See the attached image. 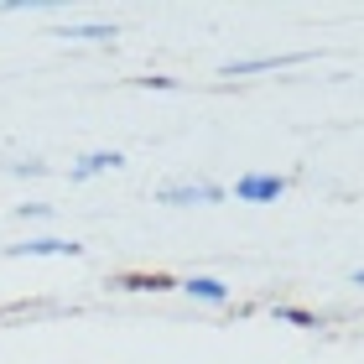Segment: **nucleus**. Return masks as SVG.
Here are the masks:
<instances>
[{"label":"nucleus","instance_id":"nucleus-6","mask_svg":"<svg viewBox=\"0 0 364 364\" xmlns=\"http://www.w3.org/2000/svg\"><path fill=\"white\" fill-rule=\"evenodd\" d=\"M120 167H125V151L99 146V151H84V156L68 161V182H99V177H109V172H120Z\"/></svg>","mask_w":364,"mask_h":364},{"label":"nucleus","instance_id":"nucleus-1","mask_svg":"<svg viewBox=\"0 0 364 364\" xmlns=\"http://www.w3.org/2000/svg\"><path fill=\"white\" fill-rule=\"evenodd\" d=\"M235 203H250V208H266V203H281V198L291 193V177H281V172H266V167H250V172H240L235 182L224 188Z\"/></svg>","mask_w":364,"mask_h":364},{"label":"nucleus","instance_id":"nucleus-3","mask_svg":"<svg viewBox=\"0 0 364 364\" xmlns=\"http://www.w3.org/2000/svg\"><path fill=\"white\" fill-rule=\"evenodd\" d=\"M177 291L188 296L193 307H213V312L235 307V287H229L224 276H213V271H188V276H177Z\"/></svg>","mask_w":364,"mask_h":364},{"label":"nucleus","instance_id":"nucleus-2","mask_svg":"<svg viewBox=\"0 0 364 364\" xmlns=\"http://www.w3.org/2000/svg\"><path fill=\"white\" fill-rule=\"evenodd\" d=\"M224 182H208V177H172L156 188V203L161 208H213L224 203Z\"/></svg>","mask_w":364,"mask_h":364},{"label":"nucleus","instance_id":"nucleus-7","mask_svg":"<svg viewBox=\"0 0 364 364\" xmlns=\"http://www.w3.org/2000/svg\"><path fill=\"white\" fill-rule=\"evenodd\" d=\"M53 37L68 42V47H109L114 37H120V26L114 21H63Z\"/></svg>","mask_w":364,"mask_h":364},{"label":"nucleus","instance_id":"nucleus-5","mask_svg":"<svg viewBox=\"0 0 364 364\" xmlns=\"http://www.w3.org/2000/svg\"><path fill=\"white\" fill-rule=\"evenodd\" d=\"M312 63V53H255V58H229L219 63L224 78H255V73H287V68H302Z\"/></svg>","mask_w":364,"mask_h":364},{"label":"nucleus","instance_id":"nucleus-4","mask_svg":"<svg viewBox=\"0 0 364 364\" xmlns=\"http://www.w3.org/2000/svg\"><path fill=\"white\" fill-rule=\"evenodd\" d=\"M6 255L11 260H78L84 245L68 240V235H26V240L6 245Z\"/></svg>","mask_w":364,"mask_h":364},{"label":"nucleus","instance_id":"nucleus-10","mask_svg":"<svg viewBox=\"0 0 364 364\" xmlns=\"http://www.w3.org/2000/svg\"><path fill=\"white\" fill-rule=\"evenodd\" d=\"M16 219H21V224H26V219H47V208H42V203H31V208H16Z\"/></svg>","mask_w":364,"mask_h":364},{"label":"nucleus","instance_id":"nucleus-9","mask_svg":"<svg viewBox=\"0 0 364 364\" xmlns=\"http://www.w3.org/2000/svg\"><path fill=\"white\" fill-rule=\"evenodd\" d=\"M271 318H276V323H287V328H302V333H318V328L328 323L318 307H296V302H276V307H271Z\"/></svg>","mask_w":364,"mask_h":364},{"label":"nucleus","instance_id":"nucleus-11","mask_svg":"<svg viewBox=\"0 0 364 364\" xmlns=\"http://www.w3.org/2000/svg\"><path fill=\"white\" fill-rule=\"evenodd\" d=\"M349 287H359V291H364V266H354V271H349Z\"/></svg>","mask_w":364,"mask_h":364},{"label":"nucleus","instance_id":"nucleus-8","mask_svg":"<svg viewBox=\"0 0 364 364\" xmlns=\"http://www.w3.org/2000/svg\"><path fill=\"white\" fill-rule=\"evenodd\" d=\"M114 291H177V276H167V271H125V276H114Z\"/></svg>","mask_w":364,"mask_h":364}]
</instances>
